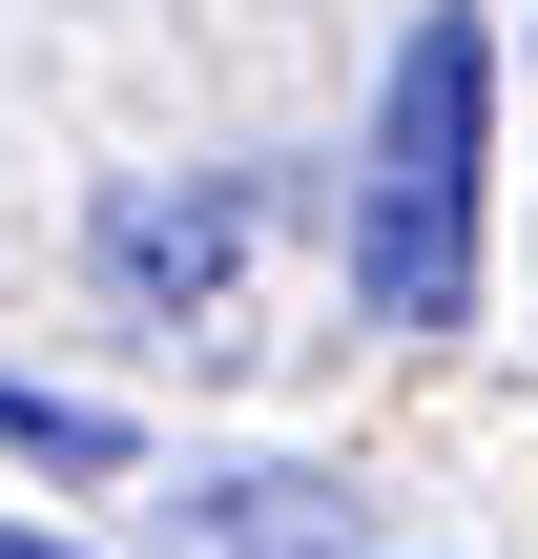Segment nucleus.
Returning a JSON list of instances; mask_svg holds the SVG:
<instances>
[{"instance_id":"f257e3e1","label":"nucleus","mask_w":538,"mask_h":559,"mask_svg":"<svg viewBox=\"0 0 538 559\" xmlns=\"http://www.w3.org/2000/svg\"><path fill=\"white\" fill-rule=\"evenodd\" d=\"M477 104H498V41L435 0L394 41V104H373V166H352V290H373V332H456L477 311Z\"/></svg>"},{"instance_id":"f03ea898","label":"nucleus","mask_w":538,"mask_h":559,"mask_svg":"<svg viewBox=\"0 0 538 559\" xmlns=\"http://www.w3.org/2000/svg\"><path fill=\"white\" fill-rule=\"evenodd\" d=\"M228 249H249V187H145V207H104V270H124V290H228Z\"/></svg>"},{"instance_id":"7ed1b4c3","label":"nucleus","mask_w":538,"mask_h":559,"mask_svg":"<svg viewBox=\"0 0 538 559\" xmlns=\"http://www.w3.org/2000/svg\"><path fill=\"white\" fill-rule=\"evenodd\" d=\"M187 539H207V559H352L332 519H311V477H207V498H187Z\"/></svg>"},{"instance_id":"20e7f679","label":"nucleus","mask_w":538,"mask_h":559,"mask_svg":"<svg viewBox=\"0 0 538 559\" xmlns=\"http://www.w3.org/2000/svg\"><path fill=\"white\" fill-rule=\"evenodd\" d=\"M0 436L62 456V477H124V415H83V394H21V373H0Z\"/></svg>"},{"instance_id":"39448f33","label":"nucleus","mask_w":538,"mask_h":559,"mask_svg":"<svg viewBox=\"0 0 538 559\" xmlns=\"http://www.w3.org/2000/svg\"><path fill=\"white\" fill-rule=\"evenodd\" d=\"M0 559H83V539H21V519H0Z\"/></svg>"}]
</instances>
